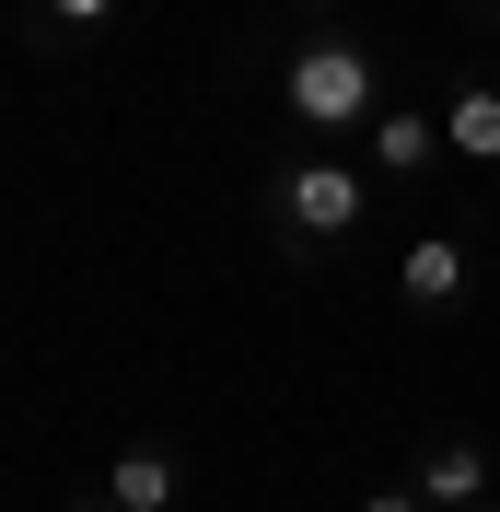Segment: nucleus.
Listing matches in <instances>:
<instances>
[{"mask_svg": "<svg viewBox=\"0 0 500 512\" xmlns=\"http://www.w3.org/2000/svg\"><path fill=\"white\" fill-rule=\"evenodd\" d=\"M105 501H117V512H163V501H175V454H163V443H128L117 466H105Z\"/></svg>", "mask_w": 500, "mask_h": 512, "instance_id": "423d86ee", "label": "nucleus"}, {"mask_svg": "<svg viewBox=\"0 0 500 512\" xmlns=\"http://www.w3.org/2000/svg\"><path fill=\"white\" fill-rule=\"evenodd\" d=\"M361 140H373V163H384V175H431V163H454L442 117H419V105H384V117L361 128Z\"/></svg>", "mask_w": 500, "mask_h": 512, "instance_id": "20e7f679", "label": "nucleus"}, {"mask_svg": "<svg viewBox=\"0 0 500 512\" xmlns=\"http://www.w3.org/2000/svg\"><path fill=\"white\" fill-rule=\"evenodd\" d=\"M466 512H500V489H489V501H466Z\"/></svg>", "mask_w": 500, "mask_h": 512, "instance_id": "9d476101", "label": "nucleus"}, {"mask_svg": "<svg viewBox=\"0 0 500 512\" xmlns=\"http://www.w3.org/2000/svg\"><path fill=\"white\" fill-rule=\"evenodd\" d=\"M280 222L314 233V245H338V233L361 222V175H349V163H326V152L291 163V175H280Z\"/></svg>", "mask_w": 500, "mask_h": 512, "instance_id": "f03ea898", "label": "nucleus"}, {"mask_svg": "<svg viewBox=\"0 0 500 512\" xmlns=\"http://www.w3.org/2000/svg\"><path fill=\"white\" fill-rule=\"evenodd\" d=\"M361 512H419V489H373V501H361Z\"/></svg>", "mask_w": 500, "mask_h": 512, "instance_id": "1a4fd4ad", "label": "nucleus"}, {"mask_svg": "<svg viewBox=\"0 0 500 512\" xmlns=\"http://www.w3.org/2000/svg\"><path fill=\"white\" fill-rule=\"evenodd\" d=\"M489 12H500V0H489Z\"/></svg>", "mask_w": 500, "mask_h": 512, "instance_id": "9b49d317", "label": "nucleus"}, {"mask_svg": "<svg viewBox=\"0 0 500 512\" xmlns=\"http://www.w3.org/2000/svg\"><path fill=\"white\" fill-rule=\"evenodd\" d=\"M442 140H454V163H500V82H466L442 105Z\"/></svg>", "mask_w": 500, "mask_h": 512, "instance_id": "0eeeda50", "label": "nucleus"}, {"mask_svg": "<svg viewBox=\"0 0 500 512\" xmlns=\"http://www.w3.org/2000/svg\"><path fill=\"white\" fill-rule=\"evenodd\" d=\"M396 303L407 315H454L466 303V233H419L407 268H396Z\"/></svg>", "mask_w": 500, "mask_h": 512, "instance_id": "7ed1b4c3", "label": "nucleus"}, {"mask_svg": "<svg viewBox=\"0 0 500 512\" xmlns=\"http://www.w3.org/2000/svg\"><path fill=\"white\" fill-rule=\"evenodd\" d=\"M407 489H419V501H442V512H466V501H489V454H477L466 431H442V443L419 454V478H407Z\"/></svg>", "mask_w": 500, "mask_h": 512, "instance_id": "39448f33", "label": "nucleus"}, {"mask_svg": "<svg viewBox=\"0 0 500 512\" xmlns=\"http://www.w3.org/2000/svg\"><path fill=\"white\" fill-rule=\"evenodd\" d=\"M117 0H35V24H105Z\"/></svg>", "mask_w": 500, "mask_h": 512, "instance_id": "6e6552de", "label": "nucleus"}, {"mask_svg": "<svg viewBox=\"0 0 500 512\" xmlns=\"http://www.w3.org/2000/svg\"><path fill=\"white\" fill-rule=\"evenodd\" d=\"M280 94H291L303 128H373V117H384V70H373L361 35H314L303 59L280 70Z\"/></svg>", "mask_w": 500, "mask_h": 512, "instance_id": "f257e3e1", "label": "nucleus"}]
</instances>
